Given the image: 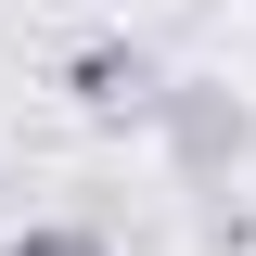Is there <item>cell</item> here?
Segmentation results:
<instances>
[{
    "label": "cell",
    "instance_id": "1",
    "mask_svg": "<svg viewBox=\"0 0 256 256\" xmlns=\"http://www.w3.org/2000/svg\"><path fill=\"white\" fill-rule=\"evenodd\" d=\"M154 128H166V154H180L192 180H218V166L256 154V116H244L230 90H205V77H192V90H154Z\"/></svg>",
    "mask_w": 256,
    "mask_h": 256
},
{
    "label": "cell",
    "instance_id": "2",
    "mask_svg": "<svg viewBox=\"0 0 256 256\" xmlns=\"http://www.w3.org/2000/svg\"><path fill=\"white\" fill-rule=\"evenodd\" d=\"M64 102H77V116H154V52H128V38H77V52H64Z\"/></svg>",
    "mask_w": 256,
    "mask_h": 256
},
{
    "label": "cell",
    "instance_id": "3",
    "mask_svg": "<svg viewBox=\"0 0 256 256\" xmlns=\"http://www.w3.org/2000/svg\"><path fill=\"white\" fill-rule=\"evenodd\" d=\"M0 256H116V244H102L90 218H26V230H13Z\"/></svg>",
    "mask_w": 256,
    "mask_h": 256
}]
</instances>
